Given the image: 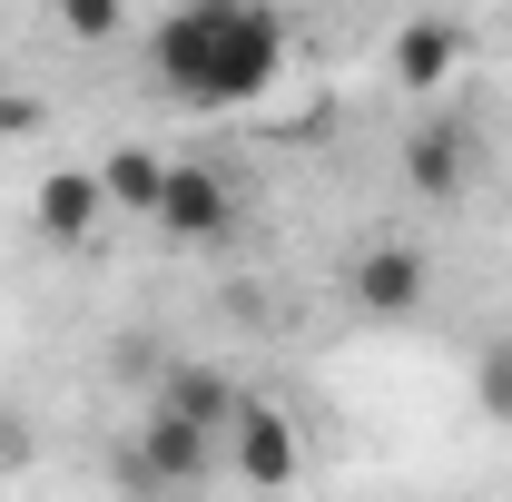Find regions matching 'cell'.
Listing matches in <instances>:
<instances>
[{"label":"cell","mask_w":512,"mask_h":502,"mask_svg":"<svg viewBox=\"0 0 512 502\" xmlns=\"http://www.w3.org/2000/svg\"><path fill=\"white\" fill-rule=\"evenodd\" d=\"M276 69H286V20H276V10H227V0H207V79H197V109H237Z\"/></svg>","instance_id":"cell-1"},{"label":"cell","mask_w":512,"mask_h":502,"mask_svg":"<svg viewBox=\"0 0 512 502\" xmlns=\"http://www.w3.org/2000/svg\"><path fill=\"white\" fill-rule=\"evenodd\" d=\"M207 473H217V443H207V424L168 414V404L138 424V443H128V463H119L128 493H197Z\"/></svg>","instance_id":"cell-2"},{"label":"cell","mask_w":512,"mask_h":502,"mask_svg":"<svg viewBox=\"0 0 512 502\" xmlns=\"http://www.w3.org/2000/svg\"><path fill=\"white\" fill-rule=\"evenodd\" d=\"M227 217H237L227 178H217L207 158H168V188H158V227H168L178 247H217V237H227Z\"/></svg>","instance_id":"cell-3"},{"label":"cell","mask_w":512,"mask_h":502,"mask_svg":"<svg viewBox=\"0 0 512 502\" xmlns=\"http://www.w3.org/2000/svg\"><path fill=\"white\" fill-rule=\"evenodd\" d=\"M424 296H434V256L414 237H375L355 256V306L365 315H424Z\"/></svg>","instance_id":"cell-4"},{"label":"cell","mask_w":512,"mask_h":502,"mask_svg":"<svg viewBox=\"0 0 512 502\" xmlns=\"http://www.w3.org/2000/svg\"><path fill=\"white\" fill-rule=\"evenodd\" d=\"M227 443H237V473H247L256 493H286V483L306 473V443H296V424H286V414H276L266 394H247V404H237Z\"/></svg>","instance_id":"cell-5"},{"label":"cell","mask_w":512,"mask_h":502,"mask_svg":"<svg viewBox=\"0 0 512 502\" xmlns=\"http://www.w3.org/2000/svg\"><path fill=\"white\" fill-rule=\"evenodd\" d=\"M30 217H40V237H50V247H89V237H99V217H109L99 168H50L40 197H30Z\"/></svg>","instance_id":"cell-6"},{"label":"cell","mask_w":512,"mask_h":502,"mask_svg":"<svg viewBox=\"0 0 512 502\" xmlns=\"http://www.w3.org/2000/svg\"><path fill=\"white\" fill-rule=\"evenodd\" d=\"M463 178H473V128H463V119H434V128L404 138V188H414V197L444 207V197H463Z\"/></svg>","instance_id":"cell-7"},{"label":"cell","mask_w":512,"mask_h":502,"mask_svg":"<svg viewBox=\"0 0 512 502\" xmlns=\"http://www.w3.org/2000/svg\"><path fill=\"white\" fill-rule=\"evenodd\" d=\"M158 404L217 434V424H237V404H247V394H237V384L217 375V365H168V384H158Z\"/></svg>","instance_id":"cell-8"},{"label":"cell","mask_w":512,"mask_h":502,"mask_svg":"<svg viewBox=\"0 0 512 502\" xmlns=\"http://www.w3.org/2000/svg\"><path fill=\"white\" fill-rule=\"evenodd\" d=\"M158 188H168V158H158V148H138V138H128V148H109V158H99V197H109V207L158 217Z\"/></svg>","instance_id":"cell-9"},{"label":"cell","mask_w":512,"mask_h":502,"mask_svg":"<svg viewBox=\"0 0 512 502\" xmlns=\"http://www.w3.org/2000/svg\"><path fill=\"white\" fill-rule=\"evenodd\" d=\"M453 50H463V40H453L444 20H404V30H394V79H404V89H434L453 69Z\"/></svg>","instance_id":"cell-10"},{"label":"cell","mask_w":512,"mask_h":502,"mask_svg":"<svg viewBox=\"0 0 512 502\" xmlns=\"http://www.w3.org/2000/svg\"><path fill=\"white\" fill-rule=\"evenodd\" d=\"M473 394H483V414H503V424H512V345H493V355L473 365Z\"/></svg>","instance_id":"cell-11"},{"label":"cell","mask_w":512,"mask_h":502,"mask_svg":"<svg viewBox=\"0 0 512 502\" xmlns=\"http://www.w3.org/2000/svg\"><path fill=\"white\" fill-rule=\"evenodd\" d=\"M60 30H69V40H119V0H69Z\"/></svg>","instance_id":"cell-12"}]
</instances>
